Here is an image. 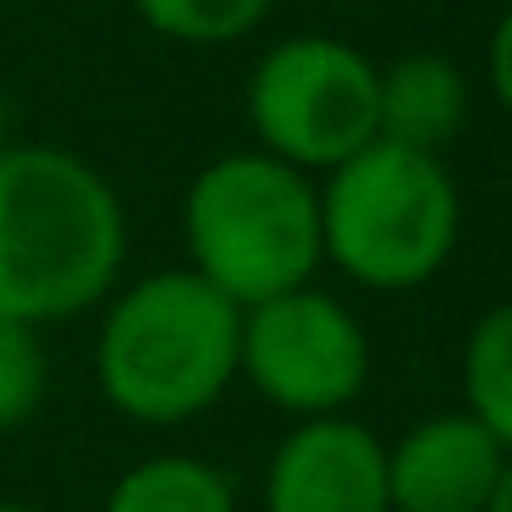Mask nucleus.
<instances>
[{"label":"nucleus","instance_id":"nucleus-1","mask_svg":"<svg viewBox=\"0 0 512 512\" xmlns=\"http://www.w3.org/2000/svg\"><path fill=\"white\" fill-rule=\"evenodd\" d=\"M127 259L111 182L67 149H0V320L50 325L94 309Z\"/></svg>","mask_w":512,"mask_h":512},{"label":"nucleus","instance_id":"nucleus-2","mask_svg":"<svg viewBox=\"0 0 512 512\" xmlns=\"http://www.w3.org/2000/svg\"><path fill=\"white\" fill-rule=\"evenodd\" d=\"M243 309L204 276L155 270L111 303L94 347L100 391L138 424H182L237 380Z\"/></svg>","mask_w":512,"mask_h":512},{"label":"nucleus","instance_id":"nucleus-3","mask_svg":"<svg viewBox=\"0 0 512 512\" xmlns=\"http://www.w3.org/2000/svg\"><path fill=\"white\" fill-rule=\"evenodd\" d=\"M193 276H204L237 309L298 292L325 259L320 243V188L309 171L248 149L221 155L193 177L182 204Z\"/></svg>","mask_w":512,"mask_h":512},{"label":"nucleus","instance_id":"nucleus-4","mask_svg":"<svg viewBox=\"0 0 512 512\" xmlns=\"http://www.w3.org/2000/svg\"><path fill=\"white\" fill-rule=\"evenodd\" d=\"M457 182L441 155L375 138L320 188V243L342 276L375 292L424 287L457 248Z\"/></svg>","mask_w":512,"mask_h":512},{"label":"nucleus","instance_id":"nucleus-5","mask_svg":"<svg viewBox=\"0 0 512 512\" xmlns=\"http://www.w3.org/2000/svg\"><path fill=\"white\" fill-rule=\"evenodd\" d=\"M380 67L342 39L298 34L265 50L248 78V122L265 155L298 171H336L347 155L375 144Z\"/></svg>","mask_w":512,"mask_h":512},{"label":"nucleus","instance_id":"nucleus-6","mask_svg":"<svg viewBox=\"0 0 512 512\" xmlns=\"http://www.w3.org/2000/svg\"><path fill=\"white\" fill-rule=\"evenodd\" d=\"M237 375L265 402L303 419L342 413L369 380V336L353 309L309 287L265 298L243 309V342H237Z\"/></svg>","mask_w":512,"mask_h":512},{"label":"nucleus","instance_id":"nucleus-7","mask_svg":"<svg viewBox=\"0 0 512 512\" xmlns=\"http://www.w3.org/2000/svg\"><path fill=\"white\" fill-rule=\"evenodd\" d=\"M265 512H391L380 435L342 413L303 419L270 452Z\"/></svg>","mask_w":512,"mask_h":512},{"label":"nucleus","instance_id":"nucleus-8","mask_svg":"<svg viewBox=\"0 0 512 512\" xmlns=\"http://www.w3.org/2000/svg\"><path fill=\"white\" fill-rule=\"evenodd\" d=\"M507 452L468 408L430 413L386 446L391 512H485Z\"/></svg>","mask_w":512,"mask_h":512},{"label":"nucleus","instance_id":"nucleus-9","mask_svg":"<svg viewBox=\"0 0 512 512\" xmlns=\"http://www.w3.org/2000/svg\"><path fill=\"white\" fill-rule=\"evenodd\" d=\"M468 122V83L446 56H402L380 72L375 133L419 155H441Z\"/></svg>","mask_w":512,"mask_h":512},{"label":"nucleus","instance_id":"nucleus-10","mask_svg":"<svg viewBox=\"0 0 512 512\" xmlns=\"http://www.w3.org/2000/svg\"><path fill=\"white\" fill-rule=\"evenodd\" d=\"M105 512H237V501L204 457H149L111 485Z\"/></svg>","mask_w":512,"mask_h":512},{"label":"nucleus","instance_id":"nucleus-11","mask_svg":"<svg viewBox=\"0 0 512 512\" xmlns=\"http://www.w3.org/2000/svg\"><path fill=\"white\" fill-rule=\"evenodd\" d=\"M463 397L468 413L496 435V446L512 457V298L485 309L463 347Z\"/></svg>","mask_w":512,"mask_h":512},{"label":"nucleus","instance_id":"nucleus-12","mask_svg":"<svg viewBox=\"0 0 512 512\" xmlns=\"http://www.w3.org/2000/svg\"><path fill=\"white\" fill-rule=\"evenodd\" d=\"M133 12L182 45H232L265 23L270 0H133Z\"/></svg>","mask_w":512,"mask_h":512},{"label":"nucleus","instance_id":"nucleus-13","mask_svg":"<svg viewBox=\"0 0 512 512\" xmlns=\"http://www.w3.org/2000/svg\"><path fill=\"white\" fill-rule=\"evenodd\" d=\"M45 342L34 325L0 320V435L23 430L45 402Z\"/></svg>","mask_w":512,"mask_h":512},{"label":"nucleus","instance_id":"nucleus-14","mask_svg":"<svg viewBox=\"0 0 512 512\" xmlns=\"http://www.w3.org/2000/svg\"><path fill=\"white\" fill-rule=\"evenodd\" d=\"M490 83H496L501 111L512 116V6L501 12L496 34H490Z\"/></svg>","mask_w":512,"mask_h":512},{"label":"nucleus","instance_id":"nucleus-15","mask_svg":"<svg viewBox=\"0 0 512 512\" xmlns=\"http://www.w3.org/2000/svg\"><path fill=\"white\" fill-rule=\"evenodd\" d=\"M485 512H512V457L501 463V474H496V490H490Z\"/></svg>","mask_w":512,"mask_h":512},{"label":"nucleus","instance_id":"nucleus-16","mask_svg":"<svg viewBox=\"0 0 512 512\" xmlns=\"http://www.w3.org/2000/svg\"><path fill=\"white\" fill-rule=\"evenodd\" d=\"M0 512H45V507H34V501H0Z\"/></svg>","mask_w":512,"mask_h":512},{"label":"nucleus","instance_id":"nucleus-17","mask_svg":"<svg viewBox=\"0 0 512 512\" xmlns=\"http://www.w3.org/2000/svg\"><path fill=\"white\" fill-rule=\"evenodd\" d=\"M0 149H6V100H0Z\"/></svg>","mask_w":512,"mask_h":512}]
</instances>
